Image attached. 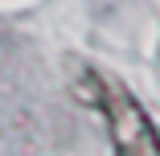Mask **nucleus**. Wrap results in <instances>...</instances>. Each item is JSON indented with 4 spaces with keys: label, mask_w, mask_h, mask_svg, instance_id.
Listing matches in <instances>:
<instances>
[{
    "label": "nucleus",
    "mask_w": 160,
    "mask_h": 156,
    "mask_svg": "<svg viewBox=\"0 0 160 156\" xmlns=\"http://www.w3.org/2000/svg\"><path fill=\"white\" fill-rule=\"evenodd\" d=\"M78 95L94 103L107 119V136L115 144V156H160V132L144 103L127 90L123 82L99 74V70H82Z\"/></svg>",
    "instance_id": "obj_1"
}]
</instances>
